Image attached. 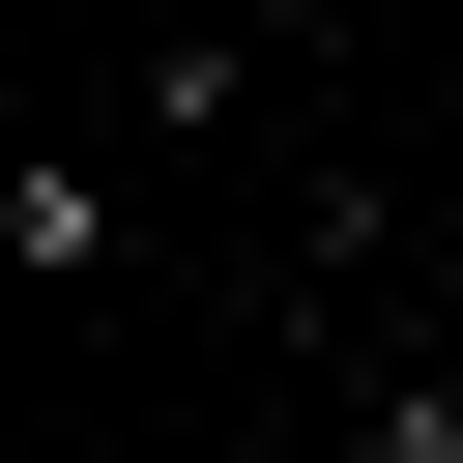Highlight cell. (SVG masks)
Returning a JSON list of instances; mask_svg holds the SVG:
<instances>
[{"label": "cell", "mask_w": 463, "mask_h": 463, "mask_svg": "<svg viewBox=\"0 0 463 463\" xmlns=\"http://www.w3.org/2000/svg\"><path fill=\"white\" fill-rule=\"evenodd\" d=\"M347 463H463V347H376L347 376Z\"/></svg>", "instance_id": "obj_2"}, {"label": "cell", "mask_w": 463, "mask_h": 463, "mask_svg": "<svg viewBox=\"0 0 463 463\" xmlns=\"http://www.w3.org/2000/svg\"><path fill=\"white\" fill-rule=\"evenodd\" d=\"M0 260L29 289H116V145H0Z\"/></svg>", "instance_id": "obj_1"}]
</instances>
